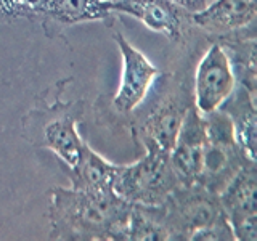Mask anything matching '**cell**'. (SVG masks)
<instances>
[{"label":"cell","mask_w":257,"mask_h":241,"mask_svg":"<svg viewBox=\"0 0 257 241\" xmlns=\"http://www.w3.org/2000/svg\"><path fill=\"white\" fill-rule=\"evenodd\" d=\"M50 239L122 241L132 204L114 191H84L53 187L48 190Z\"/></svg>","instance_id":"6da1fadb"},{"label":"cell","mask_w":257,"mask_h":241,"mask_svg":"<svg viewBox=\"0 0 257 241\" xmlns=\"http://www.w3.org/2000/svg\"><path fill=\"white\" fill-rule=\"evenodd\" d=\"M72 84V77L61 79L55 84V98H47V90L40 93L34 104L21 117V135L29 145L55 153L60 164L74 166L82 145L77 124L84 119L87 104L84 98L64 101L63 90Z\"/></svg>","instance_id":"7a4b0ae2"},{"label":"cell","mask_w":257,"mask_h":241,"mask_svg":"<svg viewBox=\"0 0 257 241\" xmlns=\"http://www.w3.org/2000/svg\"><path fill=\"white\" fill-rule=\"evenodd\" d=\"M169 241H233L219 195L203 185H179L159 204Z\"/></svg>","instance_id":"3957f363"},{"label":"cell","mask_w":257,"mask_h":241,"mask_svg":"<svg viewBox=\"0 0 257 241\" xmlns=\"http://www.w3.org/2000/svg\"><path fill=\"white\" fill-rule=\"evenodd\" d=\"M191 80L190 66L161 79L155 101L143 119H134L128 126L135 145H151L163 151H171L182 120L193 106Z\"/></svg>","instance_id":"277c9868"},{"label":"cell","mask_w":257,"mask_h":241,"mask_svg":"<svg viewBox=\"0 0 257 241\" xmlns=\"http://www.w3.org/2000/svg\"><path fill=\"white\" fill-rule=\"evenodd\" d=\"M145 155L131 164H117L112 191L131 204L158 206L179 187L169 153L156 147H143Z\"/></svg>","instance_id":"5b68a950"},{"label":"cell","mask_w":257,"mask_h":241,"mask_svg":"<svg viewBox=\"0 0 257 241\" xmlns=\"http://www.w3.org/2000/svg\"><path fill=\"white\" fill-rule=\"evenodd\" d=\"M112 37L122 58L120 82L117 92L111 96L109 101H103V104L96 103L95 109L98 117L114 119L117 116L119 119H124L127 116L131 117L142 106L151 87L156 84L159 69L148 60L147 55L128 42L122 32L116 31Z\"/></svg>","instance_id":"8992f818"},{"label":"cell","mask_w":257,"mask_h":241,"mask_svg":"<svg viewBox=\"0 0 257 241\" xmlns=\"http://www.w3.org/2000/svg\"><path fill=\"white\" fill-rule=\"evenodd\" d=\"M203 116L206 123V148L198 185L219 195L241 167L257 161L249 159L239 148L231 120L222 109Z\"/></svg>","instance_id":"52a82bcc"},{"label":"cell","mask_w":257,"mask_h":241,"mask_svg":"<svg viewBox=\"0 0 257 241\" xmlns=\"http://www.w3.org/2000/svg\"><path fill=\"white\" fill-rule=\"evenodd\" d=\"M193 104L201 114L220 109L236 87L227 50L214 39H209V47L195 66L191 80Z\"/></svg>","instance_id":"ba28073f"},{"label":"cell","mask_w":257,"mask_h":241,"mask_svg":"<svg viewBox=\"0 0 257 241\" xmlns=\"http://www.w3.org/2000/svg\"><path fill=\"white\" fill-rule=\"evenodd\" d=\"M236 241L257 239V175L255 163H247L219 193Z\"/></svg>","instance_id":"9c48e42d"},{"label":"cell","mask_w":257,"mask_h":241,"mask_svg":"<svg viewBox=\"0 0 257 241\" xmlns=\"http://www.w3.org/2000/svg\"><path fill=\"white\" fill-rule=\"evenodd\" d=\"M34 20L39 21L48 39L61 37L63 32L76 24L101 21L112 26L117 13L109 4L98 0H34Z\"/></svg>","instance_id":"30bf717a"},{"label":"cell","mask_w":257,"mask_h":241,"mask_svg":"<svg viewBox=\"0 0 257 241\" xmlns=\"http://www.w3.org/2000/svg\"><path fill=\"white\" fill-rule=\"evenodd\" d=\"M112 10L134 16L148 29L159 32L175 44L187 45L196 31L191 23V13L172 0H120L112 5Z\"/></svg>","instance_id":"8fae6325"},{"label":"cell","mask_w":257,"mask_h":241,"mask_svg":"<svg viewBox=\"0 0 257 241\" xmlns=\"http://www.w3.org/2000/svg\"><path fill=\"white\" fill-rule=\"evenodd\" d=\"M206 148V123L204 116L195 108V104L187 111L182 126L169 151L172 171L180 185H195L203 171V159Z\"/></svg>","instance_id":"7c38bea8"},{"label":"cell","mask_w":257,"mask_h":241,"mask_svg":"<svg viewBox=\"0 0 257 241\" xmlns=\"http://www.w3.org/2000/svg\"><path fill=\"white\" fill-rule=\"evenodd\" d=\"M257 0H214L191 13V23L207 39L228 36L255 26Z\"/></svg>","instance_id":"4fadbf2b"},{"label":"cell","mask_w":257,"mask_h":241,"mask_svg":"<svg viewBox=\"0 0 257 241\" xmlns=\"http://www.w3.org/2000/svg\"><path fill=\"white\" fill-rule=\"evenodd\" d=\"M63 172L69 177L71 187L84 191H112V180L117 164L109 163L87 143L82 145L74 166H64Z\"/></svg>","instance_id":"5bb4252c"},{"label":"cell","mask_w":257,"mask_h":241,"mask_svg":"<svg viewBox=\"0 0 257 241\" xmlns=\"http://www.w3.org/2000/svg\"><path fill=\"white\" fill-rule=\"evenodd\" d=\"M220 109L230 117L233 131H235V139L239 145V148L244 151V155L257 161L255 158V95L244 88L243 85L236 84L235 90L228 96Z\"/></svg>","instance_id":"9a60e30c"},{"label":"cell","mask_w":257,"mask_h":241,"mask_svg":"<svg viewBox=\"0 0 257 241\" xmlns=\"http://www.w3.org/2000/svg\"><path fill=\"white\" fill-rule=\"evenodd\" d=\"M214 40L222 44V47L227 50L236 77V84L243 85L252 95H255V26L233 32L228 36L215 37Z\"/></svg>","instance_id":"2e32d148"},{"label":"cell","mask_w":257,"mask_h":241,"mask_svg":"<svg viewBox=\"0 0 257 241\" xmlns=\"http://www.w3.org/2000/svg\"><path fill=\"white\" fill-rule=\"evenodd\" d=\"M122 241H169L158 206L132 204Z\"/></svg>","instance_id":"e0dca14e"},{"label":"cell","mask_w":257,"mask_h":241,"mask_svg":"<svg viewBox=\"0 0 257 241\" xmlns=\"http://www.w3.org/2000/svg\"><path fill=\"white\" fill-rule=\"evenodd\" d=\"M34 0H0V23L34 20Z\"/></svg>","instance_id":"ac0fdd59"},{"label":"cell","mask_w":257,"mask_h":241,"mask_svg":"<svg viewBox=\"0 0 257 241\" xmlns=\"http://www.w3.org/2000/svg\"><path fill=\"white\" fill-rule=\"evenodd\" d=\"M174 4H177L179 7H182L183 10H187L190 13H195L203 10V8L209 4V0H172Z\"/></svg>","instance_id":"d6986e66"},{"label":"cell","mask_w":257,"mask_h":241,"mask_svg":"<svg viewBox=\"0 0 257 241\" xmlns=\"http://www.w3.org/2000/svg\"><path fill=\"white\" fill-rule=\"evenodd\" d=\"M98 2H103V4H109V5H111V8H112V5H114L116 2H120V0H98Z\"/></svg>","instance_id":"ffe728a7"}]
</instances>
